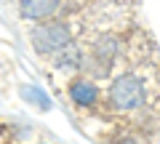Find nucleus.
<instances>
[{"instance_id": "8", "label": "nucleus", "mask_w": 160, "mask_h": 144, "mask_svg": "<svg viewBox=\"0 0 160 144\" xmlns=\"http://www.w3.org/2000/svg\"><path fill=\"white\" fill-rule=\"evenodd\" d=\"M107 144H142L133 133H120V136H115V139H109Z\"/></svg>"}, {"instance_id": "3", "label": "nucleus", "mask_w": 160, "mask_h": 144, "mask_svg": "<svg viewBox=\"0 0 160 144\" xmlns=\"http://www.w3.org/2000/svg\"><path fill=\"white\" fill-rule=\"evenodd\" d=\"M29 43H32L35 53L38 56H56L59 51L75 43V29L72 24L67 22L64 16L59 19H48V22H40L29 29Z\"/></svg>"}, {"instance_id": "5", "label": "nucleus", "mask_w": 160, "mask_h": 144, "mask_svg": "<svg viewBox=\"0 0 160 144\" xmlns=\"http://www.w3.org/2000/svg\"><path fill=\"white\" fill-rule=\"evenodd\" d=\"M62 8H64V0H19V16L24 22H48V19H59L62 16Z\"/></svg>"}, {"instance_id": "9", "label": "nucleus", "mask_w": 160, "mask_h": 144, "mask_svg": "<svg viewBox=\"0 0 160 144\" xmlns=\"http://www.w3.org/2000/svg\"><path fill=\"white\" fill-rule=\"evenodd\" d=\"M40 144H48V142H40Z\"/></svg>"}, {"instance_id": "6", "label": "nucleus", "mask_w": 160, "mask_h": 144, "mask_svg": "<svg viewBox=\"0 0 160 144\" xmlns=\"http://www.w3.org/2000/svg\"><path fill=\"white\" fill-rule=\"evenodd\" d=\"M51 64L56 72L67 77H75V75H83V67H86V46L83 43H69L64 51H59L56 56H51Z\"/></svg>"}, {"instance_id": "2", "label": "nucleus", "mask_w": 160, "mask_h": 144, "mask_svg": "<svg viewBox=\"0 0 160 144\" xmlns=\"http://www.w3.org/2000/svg\"><path fill=\"white\" fill-rule=\"evenodd\" d=\"M120 53H123V40L115 32L96 35L86 46V67H83V75L93 77V80H107L112 75L115 64L120 62Z\"/></svg>"}, {"instance_id": "1", "label": "nucleus", "mask_w": 160, "mask_h": 144, "mask_svg": "<svg viewBox=\"0 0 160 144\" xmlns=\"http://www.w3.org/2000/svg\"><path fill=\"white\" fill-rule=\"evenodd\" d=\"M104 104L118 115H136L147 107V80L139 72H123L112 77L104 91Z\"/></svg>"}, {"instance_id": "7", "label": "nucleus", "mask_w": 160, "mask_h": 144, "mask_svg": "<svg viewBox=\"0 0 160 144\" xmlns=\"http://www.w3.org/2000/svg\"><path fill=\"white\" fill-rule=\"evenodd\" d=\"M22 96H24V102H29L38 110H51V99L40 86H22Z\"/></svg>"}, {"instance_id": "4", "label": "nucleus", "mask_w": 160, "mask_h": 144, "mask_svg": "<svg viewBox=\"0 0 160 144\" xmlns=\"http://www.w3.org/2000/svg\"><path fill=\"white\" fill-rule=\"evenodd\" d=\"M67 96L78 110H96L104 102V88L88 75H75L67 83Z\"/></svg>"}]
</instances>
